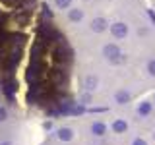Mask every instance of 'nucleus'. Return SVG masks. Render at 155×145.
I'll use <instances>...</instances> for the list:
<instances>
[{"mask_svg":"<svg viewBox=\"0 0 155 145\" xmlns=\"http://www.w3.org/2000/svg\"><path fill=\"white\" fill-rule=\"evenodd\" d=\"M91 130H93V134H95V135H103V134H105V124H101V122H95Z\"/></svg>","mask_w":155,"mask_h":145,"instance_id":"20e7f679","label":"nucleus"},{"mask_svg":"<svg viewBox=\"0 0 155 145\" xmlns=\"http://www.w3.org/2000/svg\"><path fill=\"white\" fill-rule=\"evenodd\" d=\"M149 74H153V76H155V60L151 62V64H149Z\"/></svg>","mask_w":155,"mask_h":145,"instance_id":"f8f14e48","label":"nucleus"},{"mask_svg":"<svg viewBox=\"0 0 155 145\" xmlns=\"http://www.w3.org/2000/svg\"><path fill=\"white\" fill-rule=\"evenodd\" d=\"M128 99H130V95L126 93V91H120L118 95H116V101H118L120 105H124V103H128Z\"/></svg>","mask_w":155,"mask_h":145,"instance_id":"0eeeda50","label":"nucleus"},{"mask_svg":"<svg viewBox=\"0 0 155 145\" xmlns=\"http://www.w3.org/2000/svg\"><path fill=\"white\" fill-rule=\"evenodd\" d=\"M105 56H109L110 60H118L120 52H118V48H116L114 45H109V47H105Z\"/></svg>","mask_w":155,"mask_h":145,"instance_id":"f257e3e1","label":"nucleus"},{"mask_svg":"<svg viewBox=\"0 0 155 145\" xmlns=\"http://www.w3.org/2000/svg\"><path fill=\"white\" fill-rule=\"evenodd\" d=\"M149 110H151V105H149V103H143V105H140V114H142V116L149 114Z\"/></svg>","mask_w":155,"mask_h":145,"instance_id":"6e6552de","label":"nucleus"},{"mask_svg":"<svg viewBox=\"0 0 155 145\" xmlns=\"http://www.w3.org/2000/svg\"><path fill=\"white\" fill-rule=\"evenodd\" d=\"M126 31H128V29H126L124 23H114V25H113V35L114 37H124Z\"/></svg>","mask_w":155,"mask_h":145,"instance_id":"f03ea898","label":"nucleus"},{"mask_svg":"<svg viewBox=\"0 0 155 145\" xmlns=\"http://www.w3.org/2000/svg\"><path fill=\"white\" fill-rule=\"evenodd\" d=\"M6 108H2V106H0V120H6Z\"/></svg>","mask_w":155,"mask_h":145,"instance_id":"9b49d317","label":"nucleus"},{"mask_svg":"<svg viewBox=\"0 0 155 145\" xmlns=\"http://www.w3.org/2000/svg\"><path fill=\"white\" fill-rule=\"evenodd\" d=\"M91 27H93V31H103L105 29V19H95V21L91 23Z\"/></svg>","mask_w":155,"mask_h":145,"instance_id":"423d86ee","label":"nucleus"},{"mask_svg":"<svg viewBox=\"0 0 155 145\" xmlns=\"http://www.w3.org/2000/svg\"><path fill=\"white\" fill-rule=\"evenodd\" d=\"M81 16H84V14H81V10H72V12H70V19H74V21L81 19Z\"/></svg>","mask_w":155,"mask_h":145,"instance_id":"1a4fd4ad","label":"nucleus"},{"mask_svg":"<svg viewBox=\"0 0 155 145\" xmlns=\"http://www.w3.org/2000/svg\"><path fill=\"white\" fill-rule=\"evenodd\" d=\"M2 145H10V143H8V141H6V143H2Z\"/></svg>","mask_w":155,"mask_h":145,"instance_id":"4468645a","label":"nucleus"},{"mask_svg":"<svg viewBox=\"0 0 155 145\" xmlns=\"http://www.w3.org/2000/svg\"><path fill=\"white\" fill-rule=\"evenodd\" d=\"M113 130L114 132H126V122H122V120H116V122L113 124Z\"/></svg>","mask_w":155,"mask_h":145,"instance_id":"39448f33","label":"nucleus"},{"mask_svg":"<svg viewBox=\"0 0 155 145\" xmlns=\"http://www.w3.org/2000/svg\"><path fill=\"white\" fill-rule=\"evenodd\" d=\"M58 137H60V139H64V141L72 139V130H70V128H62L60 132H58Z\"/></svg>","mask_w":155,"mask_h":145,"instance_id":"7ed1b4c3","label":"nucleus"},{"mask_svg":"<svg viewBox=\"0 0 155 145\" xmlns=\"http://www.w3.org/2000/svg\"><path fill=\"white\" fill-rule=\"evenodd\" d=\"M134 145H145V141H143V139H136Z\"/></svg>","mask_w":155,"mask_h":145,"instance_id":"ddd939ff","label":"nucleus"},{"mask_svg":"<svg viewBox=\"0 0 155 145\" xmlns=\"http://www.w3.org/2000/svg\"><path fill=\"white\" fill-rule=\"evenodd\" d=\"M85 83H87V89H93V87L97 85V79H95V77H87Z\"/></svg>","mask_w":155,"mask_h":145,"instance_id":"9d476101","label":"nucleus"}]
</instances>
